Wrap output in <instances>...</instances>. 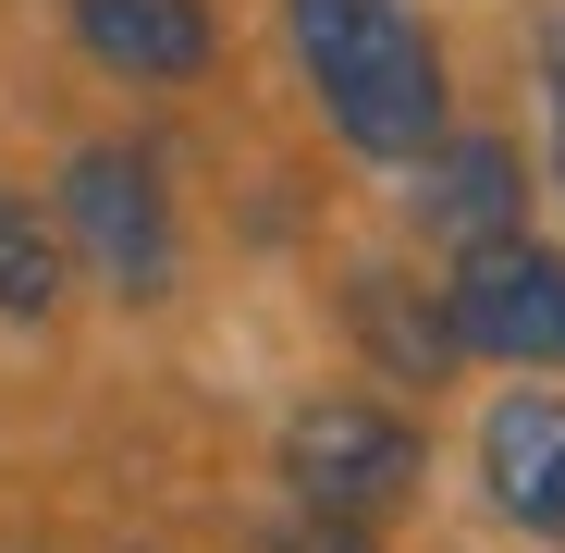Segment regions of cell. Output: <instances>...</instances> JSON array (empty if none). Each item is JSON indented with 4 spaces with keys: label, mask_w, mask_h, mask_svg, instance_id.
Masks as SVG:
<instances>
[{
    "label": "cell",
    "mask_w": 565,
    "mask_h": 553,
    "mask_svg": "<svg viewBox=\"0 0 565 553\" xmlns=\"http://www.w3.org/2000/svg\"><path fill=\"white\" fill-rule=\"evenodd\" d=\"M282 25H296V62L344 148H369V160L443 148V50L418 38L406 0H282Z\"/></svg>",
    "instance_id": "obj_1"
},
{
    "label": "cell",
    "mask_w": 565,
    "mask_h": 553,
    "mask_svg": "<svg viewBox=\"0 0 565 553\" xmlns=\"http://www.w3.org/2000/svg\"><path fill=\"white\" fill-rule=\"evenodd\" d=\"M282 480L308 492V517H394L418 492V430L394 406L369 394H308L296 418H282Z\"/></svg>",
    "instance_id": "obj_2"
},
{
    "label": "cell",
    "mask_w": 565,
    "mask_h": 553,
    "mask_svg": "<svg viewBox=\"0 0 565 553\" xmlns=\"http://www.w3.org/2000/svg\"><path fill=\"white\" fill-rule=\"evenodd\" d=\"M62 234L99 258L111 296H160L172 284V198H160V160L148 148H74L62 160Z\"/></svg>",
    "instance_id": "obj_3"
},
{
    "label": "cell",
    "mask_w": 565,
    "mask_h": 553,
    "mask_svg": "<svg viewBox=\"0 0 565 553\" xmlns=\"http://www.w3.org/2000/svg\"><path fill=\"white\" fill-rule=\"evenodd\" d=\"M443 320H455L467 357L565 369V258H553V246H480V258H455Z\"/></svg>",
    "instance_id": "obj_4"
},
{
    "label": "cell",
    "mask_w": 565,
    "mask_h": 553,
    "mask_svg": "<svg viewBox=\"0 0 565 553\" xmlns=\"http://www.w3.org/2000/svg\"><path fill=\"white\" fill-rule=\"evenodd\" d=\"M480 480H492V504H504L529 541L565 553V394H504V406H492Z\"/></svg>",
    "instance_id": "obj_5"
},
{
    "label": "cell",
    "mask_w": 565,
    "mask_h": 553,
    "mask_svg": "<svg viewBox=\"0 0 565 553\" xmlns=\"http://www.w3.org/2000/svg\"><path fill=\"white\" fill-rule=\"evenodd\" d=\"M516 210H529V172H516V148L504 136H455V148H430V172H418V234H443V246H516Z\"/></svg>",
    "instance_id": "obj_6"
},
{
    "label": "cell",
    "mask_w": 565,
    "mask_h": 553,
    "mask_svg": "<svg viewBox=\"0 0 565 553\" xmlns=\"http://www.w3.org/2000/svg\"><path fill=\"white\" fill-rule=\"evenodd\" d=\"M74 38L136 86H184L210 74V0H74Z\"/></svg>",
    "instance_id": "obj_7"
},
{
    "label": "cell",
    "mask_w": 565,
    "mask_h": 553,
    "mask_svg": "<svg viewBox=\"0 0 565 553\" xmlns=\"http://www.w3.org/2000/svg\"><path fill=\"white\" fill-rule=\"evenodd\" d=\"M62 308V234L38 222V198L0 184V320H50Z\"/></svg>",
    "instance_id": "obj_8"
},
{
    "label": "cell",
    "mask_w": 565,
    "mask_h": 553,
    "mask_svg": "<svg viewBox=\"0 0 565 553\" xmlns=\"http://www.w3.org/2000/svg\"><path fill=\"white\" fill-rule=\"evenodd\" d=\"M356 320L382 332V357H394V369H443V357H455V320H443V308L418 320V308H406V284H382V270L356 284Z\"/></svg>",
    "instance_id": "obj_9"
},
{
    "label": "cell",
    "mask_w": 565,
    "mask_h": 553,
    "mask_svg": "<svg viewBox=\"0 0 565 553\" xmlns=\"http://www.w3.org/2000/svg\"><path fill=\"white\" fill-rule=\"evenodd\" d=\"M541 62H553V172H565V0H553V25H541Z\"/></svg>",
    "instance_id": "obj_10"
},
{
    "label": "cell",
    "mask_w": 565,
    "mask_h": 553,
    "mask_svg": "<svg viewBox=\"0 0 565 553\" xmlns=\"http://www.w3.org/2000/svg\"><path fill=\"white\" fill-rule=\"evenodd\" d=\"M296 553H356V541H296Z\"/></svg>",
    "instance_id": "obj_11"
}]
</instances>
